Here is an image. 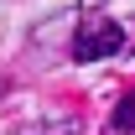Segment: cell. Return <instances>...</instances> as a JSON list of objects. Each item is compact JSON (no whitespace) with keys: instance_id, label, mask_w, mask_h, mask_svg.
Wrapping results in <instances>:
<instances>
[{"instance_id":"2","label":"cell","mask_w":135,"mask_h":135,"mask_svg":"<svg viewBox=\"0 0 135 135\" xmlns=\"http://www.w3.org/2000/svg\"><path fill=\"white\" fill-rule=\"evenodd\" d=\"M114 130H119V135H130V130H135V94L114 109Z\"/></svg>"},{"instance_id":"1","label":"cell","mask_w":135,"mask_h":135,"mask_svg":"<svg viewBox=\"0 0 135 135\" xmlns=\"http://www.w3.org/2000/svg\"><path fill=\"white\" fill-rule=\"evenodd\" d=\"M119 47H125V31H119L109 16L83 21V26H78V36H73V57H78V62H99V57H114Z\"/></svg>"}]
</instances>
